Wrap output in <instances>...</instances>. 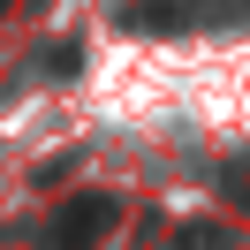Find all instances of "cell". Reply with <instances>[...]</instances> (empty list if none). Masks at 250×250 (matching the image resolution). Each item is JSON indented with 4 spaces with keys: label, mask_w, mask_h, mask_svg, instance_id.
I'll return each mask as SVG.
<instances>
[{
    "label": "cell",
    "mask_w": 250,
    "mask_h": 250,
    "mask_svg": "<svg viewBox=\"0 0 250 250\" xmlns=\"http://www.w3.org/2000/svg\"><path fill=\"white\" fill-rule=\"evenodd\" d=\"M106 220H114V197H76L61 212V243H83V235H99Z\"/></svg>",
    "instance_id": "1"
}]
</instances>
